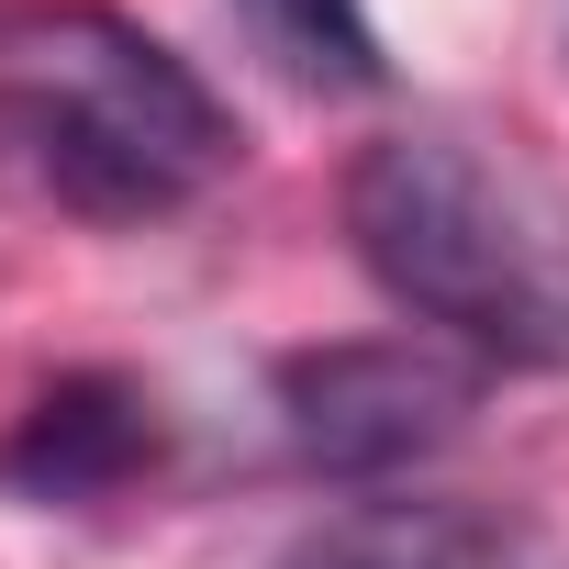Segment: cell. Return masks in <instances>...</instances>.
Segmentation results:
<instances>
[{
    "instance_id": "obj_1",
    "label": "cell",
    "mask_w": 569,
    "mask_h": 569,
    "mask_svg": "<svg viewBox=\"0 0 569 569\" xmlns=\"http://www.w3.org/2000/svg\"><path fill=\"white\" fill-rule=\"evenodd\" d=\"M347 246L402 325L480 369H569V190L458 123L380 134L347 168Z\"/></svg>"
},
{
    "instance_id": "obj_2",
    "label": "cell",
    "mask_w": 569,
    "mask_h": 569,
    "mask_svg": "<svg viewBox=\"0 0 569 569\" xmlns=\"http://www.w3.org/2000/svg\"><path fill=\"white\" fill-rule=\"evenodd\" d=\"M234 168V112L112 12L0 23V179L79 223H168Z\"/></svg>"
},
{
    "instance_id": "obj_3",
    "label": "cell",
    "mask_w": 569,
    "mask_h": 569,
    "mask_svg": "<svg viewBox=\"0 0 569 569\" xmlns=\"http://www.w3.org/2000/svg\"><path fill=\"white\" fill-rule=\"evenodd\" d=\"M491 369L425 325H391V336H336V347H302L279 358L268 402H279V436L313 480H402L425 469L469 413H480Z\"/></svg>"
},
{
    "instance_id": "obj_4",
    "label": "cell",
    "mask_w": 569,
    "mask_h": 569,
    "mask_svg": "<svg viewBox=\"0 0 569 569\" xmlns=\"http://www.w3.org/2000/svg\"><path fill=\"white\" fill-rule=\"evenodd\" d=\"M268 569H513V536L447 491H369V502H336L325 525H302Z\"/></svg>"
},
{
    "instance_id": "obj_5",
    "label": "cell",
    "mask_w": 569,
    "mask_h": 569,
    "mask_svg": "<svg viewBox=\"0 0 569 569\" xmlns=\"http://www.w3.org/2000/svg\"><path fill=\"white\" fill-rule=\"evenodd\" d=\"M146 413H157V402L123 391V380H57V391L23 413V436L0 447V480H23V491H46V502H90V491H112L123 469L157 458V425H146Z\"/></svg>"
},
{
    "instance_id": "obj_6",
    "label": "cell",
    "mask_w": 569,
    "mask_h": 569,
    "mask_svg": "<svg viewBox=\"0 0 569 569\" xmlns=\"http://www.w3.org/2000/svg\"><path fill=\"white\" fill-rule=\"evenodd\" d=\"M234 23L257 34V57L279 79H302V90H380L391 79L369 0H234Z\"/></svg>"
}]
</instances>
